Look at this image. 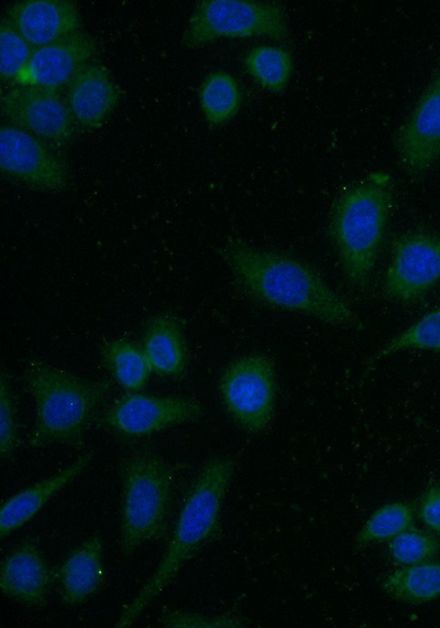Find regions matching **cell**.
Wrapping results in <instances>:
<instances>
[{
	"mask_svg": "<svg viewBox=\"0 0 440 628\" xmlns=\"http://www.w3.org/2000/svg\"><path fill=\"white\" fill-rule=\"evenodd\" d=\"M220 391L227 410L242 427L258 433L268 426L276 398L268 357L253 354L234 360L221 376Z\"/></svg>",
	"mask_w": 440,
	"mask_h": 628,
	"instance_id": "obj_7",
	"label": "cell"
},
{
	"mask_svg": "<svg viewBox=\"0 0 440 628\" xmlns=\"http://www.w3.org/2000/svg\"><path fill=\"white\" fill-rule=\"evenodd\" d=\"M25 379L36 407L30 444L79 446L108 393V383L88 380L42 361L29 364Z\"/></svg>",
	"mask_w": 440,
	"mask_h": 628,
	"instance_id": "obj_4",
	"label": "cell"
},
{
	"mask_svg": "<svg viewBox=\"0 0 440 628\" xmlns=\"http://www.w3.org/2000/svg\"><path fill=\"white\" fill-rule=\"evenodd\" d=\"M234 464L229 457L208 459L189 489L166 552L146 584L122 610L116 627H130L173 581L185 562L219 532L222 501Z\"/></svg>",
	"mask_w": 440,
	"mask_h": 628,
	"instance_id": "obj_2",
	"label": "cell"
},
{
	"mask_svg": "<svg viewBox=\"0 0 440 628\" xmlns=\"http://www.w3.org/2000/svg\"><path fill=\"white\" fill-rule=\"evenodd\" d=\"M407 349L431 350L440 354V306L391 339L374 354L372 360Z\"/></svg>",
	"mask_w": 440,
	"mask_h": 628,
	"instance_id": "obj_24",
	"label": "cell"
},
{
	"mask_svg": "<svg viewBox=\"0 0 440 628\" xmlns=\"http://www.w3.org/2000/svg\"><path fill=\"white\" fill-rule=\"evenodd\" d=\"M103 360L116 381L129 392L141 390L151 367L142 347L128 339H113L102 348Z\"/></svg>",
	"mask_w": 440,
	"mask_h": 628,
	"instance_id": "obj_22",
	"label": "cell"
},
{
	"mask_svg": "<svg viewBox=\"0 0 440 628\" xmlns=\"http://www.w3.org/2000/svg\"><path fill=\"white\" fill-rule=\"evenodd\" d=\"M439 282L440 234L418 229L393 241L383 282L386 296L400 303H414Z\"/></svg>",
	"mask_w": 440,
	"mask_h": 628,
	"instance_id": "obj_8",
	"label": "cell"
},
{
	"mask_svg": "<svg viewBox=\"0 0 440 628\" xmlns=\"http://www.w3.org/2000/svg\"><path fill=\"white\" fill-rule=\"evenodd\" d=\"M34 47L8 19L0 24V75L2 80L16 79L29 63Z\"/></svg>",
	"mask_w": 440,
	"mask_h": 628,
	"instance_id": "obj_27",
	"label": "cell"
},
{
	"mask_svg": "<svg viewBox=\"0 0 440 628\" xmlns=\"http://www.w3.org/2000/svg\"><path fill=\"white\" fill-rule=\"evenodd\" d=\"M393 202L389 176L374 173L344 191L332 209L330 235L343 271L356 288L370 282Z\"/></svg>",
	"mask_w": 440,
	"mask_h": 628,
	"instance_id": "obj_3",
	"label": "cell"
},
{
	"mask_svg": "<svg viewBox=\"0 0 440 628\" xmlns=\"http://www.w3.org/2000/svg\"><path fill=\"white\" fill-rule=\"evenodd\" d=\"M92 458L94 452H87L54 476L40 480L7 499L1 507V537L10 534L31 520L48 499L74 480Z\"/></svg>",
	"mask_w": 440,
	"mask_h": 628,
	"instance_id": "obj_17",
	"label": "cell"
},
{
	"mask_svg": "<svg viewBox=\"0 0 440 628\" xmlns=\"http://www.w3.org/2000/svg\"><path fill=\"white\" fill-rule=\"evenodd\" d=\"M0 167L3 174L43 191H62L68 181L65 162L40 138L12 124L0 130Z\"/></svg>",
	"mask_w": 440,
	"mask_h": 628,
	"instance_id": "obj_9",
	"label": "cell"
},
{
	"mask_svg": "<svg viewBox=\"0 0 440 628\" xmlns=\"http://www.w3.org/2000/svg\"><path fill=\"white\" fill-rule=\"evenodd\" d=\"M414 512L409 505L396 501L375 510L358 534L360 544L391 540L413 528Z\"/></svg>",
	"mask_w": 440,
	"mask_h": 628,
	"instance_id": "obj_25",
	"label": "cell"
},
{
	"mask_svg": "<svg viewBox=\"0 0 440 628\" xmlns=\"http://www.w3.org/2000/svg\"><path fill=\"white\" fill-rule=\"evenodd\" d=\"M102 541L96 534L77 546L58 571L59 593L64 604L85 602L103 584Z\"/></svg>",
	"mask_w": 440,
	"mask_h": 628,
	"instance_id": "obj_18",
	"label": "cell"
},
{
	"mask_svg": "<svg viewBox=\"0 0 440 628\" xmlns=\"http://www.w3.org/2000/svg\"><path fill=\"white\" fill-rule=\"evenodd\" d=\"M440 550L438 539L413 528L405 530L388 543L392 559L400 565H411L433 559Z\"/></svg>",
	"mask_w": 440,
	"mask_h": 628,
	"instance_id": "obj_26",
	"label": "cell"
},
{
	"mask_svg": "<svg viewBox=\"0 0 440 628\" xmlns=\"http://www.w3.org/2000/svg\"><path fill=\"white\" fill-rule=\"evenodd\" d=\"M199 105L210 126H221L232 119L241 105V91L235 78L226 72H212L200 84Z\"/></svg>",
	"mask_w": 440,
	"mask_h": 628,
	"instance_id": "obj_21",
	"label": "cell"
},
{
	"mask_svg": "<svg viewBox=\"0 0 440 628\" xmlns=\"http://www.w3.org/2000/svg\"><path fill=\"white\" fill-rule=\"evenodd\" d=\"M51 583L52 573L34 541H24L2 562L1 592L21 604L43 606Z\"/></svg>",
	"mask_w": 440,
	"mask_h": 628,
	"instance_id": "obj_15",
	"label": "cell"
},
{
	"mask_svg": "<svg viewBox=\"0 0 440 628\" xmlns=\"http://www.w3.org/2000/svg\"><path fill=\"white\" fill-rule=\"evenodd\" d=\"M201 405L187 397H153L129 392L103 414L105 425L127 436H141L196 421Z\"/></svg>",
	"mask_w": 440,
	"mask_h": 628,
	"instance_id": "obj_10",
	"label": "cell"
},
{
	"mask_svg": "<svg viewBox=\"0 0 440 628\" xmlns=\"http://www.w3.org/2000/svg\"><path fill=\"white\" fill-rule=\"evenodd\" d=\"M418 516L427 528L440 533V486L429 487L420 498Z\"/></svg>",
	"mask_w": 440,
	"mask_h": 628,
	"instance_id": "obj_30",
	"label": "cell"
},
{
	"mask_svg": "<svg viewBox=\"0 0 440 628\" xmlns=\"http://www.w3.org/2000/svg\"><path fill=\"white\" fill-rule=\"evenodd\" d=\"M400 162L421 174L440 159V72L431 79L396 138Z\"/></svg>",
	"mask_w": 440,
	"mask_h": 628,
	"instance_id": "obj_12",
	"label": "cell"
},
{
	"mask_svg": "<svg viewBox=\"0 0 440 628\" xmlns=\"http://www.w3.org/2000/svg\"><path fill=\"white\" fill-rule=\"evenodd\" d=\"M121 550L131 555L143 543L164 537L172 508L173 470L148 450L134 452L122 467Z\"/></svg>",
	"mask_w": 440,
	"mask_h": 628,
	"instance_id": "obj_5",
	"label": "cell"
},
{
	"mask_svg": "<svg viewBox=\"0 0 440 628\" xmlns=\"http://www.w3.org/2000/svg\"><path fill=\"white\" fill-rule=\"evenodd\" d=\"M120 93L108 69L89 64L72 80L67 106L74 120L85 128H98L117 106Z\"/></svg>",
	"mask_w": 440,
	"mask_h": 628,
	"instance_id": "obj_16",
	"label": "cell"
},
{
	"mask_svg": "<svg viewBox=\"0 0 440 628\" xmlns=\"http://www.w3.org/2000/svg\"><path fill=\"white\" fill-rule=\"evenodd\" d=\"M394 598L407 603H426L440 597V562L426 561L405 565L383 582Z\"/></svg>",
	"mask_w": 440,
	"mask_h": 628,
	"instance_id": "obj_20",
	"label": "cell"
},
{
	"mask_svg": "<svg viewBox=\"0 0 440 628\" xmlns=\"http://www.w3.org/2000/svg\"><path fill=\"white\" fill-rule=\"evenodd\" d=\"M164 622L173 628H211V627H239L241 620L228 615L206 616L202 614L169 610L165 615Z\"/></svg>",
	"mask_w": 440,
	"mask_h": 628,
	"instance_id": "obj_29",
	"label": "cell"
},
{
	"mask_svg": "<svg viewBox=\"0 0 440 628\" xmlns=\"http://www.w3.org/2000/svg\"><path fill=\"white\" fill-rule=\"evenodd\" d=\"M222 253L241 284L260 302L331 325L361 327L351 305L309 264L284 253L251 247L240 239L229 240Z\"/></svg>",
	"mask_w": 440,
	"mask_h": 628,
	"instance_id": "obj_1",
	"label": "cell"
},
{
	"mask_svg": "<svg viewBox=\"0 0 440 628\" xmlns=\"http://www.w3.org/2000/svg\"><path fill=\"white\" fill-rule=\"evenodd\" d=\"M3 115L37 138L54 143L67 142L74 133V118L59 95L50 89L19 86L1 96Z\"/></svg>",
	"mask_w": 440,
	"mask_h": 628,
	"instance_id": "obj_11",
	"label": "cell"
},
{
	"mask_svg": "<svg viewBox=\"0 0 440 628\" xmlns=\"http://www.w3.org/2000/svg\"><path fill=\"white\" fill-rule=\"evenodd\" d=\"M97 45L82 32H76L56 42L34 48L26 66L16 77L21 86H33L57 91L89 65Z\"/></svg>",
	"mask_w": 440,
	"mask_h": 628,
	"instance_id": "obj_13",
	"label": "cell"
},
{
	"mask_svg": "<svg viewBox=\"0 0 440 628\" xmlns=\"http://www.w3.org/2000/svg\"><path fill=\"white\" fill-rule=\"evenodd\" d=\"M8 20L34 47H41L79 31L78 9L67 0H23L8 10Z\"/></svg>",
	"mask_w": 440,
	"mask_h": 628,
	"instance_id": "obj_14",
	"label": "cell"
},
{
	"mask_svg": "<svg viewBox=\"0 0 440 628\" xmlns=\"http://www.w3.org/2000/svg\"><path fill=\"white\" fill-rule=\"evenodd\" d=\"M288 28L282 7L250 0H202L195 7L184 42L188 47L217 39L266 36L286 40Z\"/></svg>",
	"mask_w": 440,
	"mask_h": 628,
	"instance_id": "obj_6",
	"label": "cell"
},
{
	"mask_svg": "<svg viewBox=\"0 0 440 628\" xmlns=\"http://www.w3.org/2000/svg\"><path fill=\"white\" fill-rule=\"evenodd\" d=\"M142 349L153 371L179 377L186 369L187 348L182 326L169 314L154 316L146 325Z\"/></svg>",
	"mask_w": 440,
	"mask_h": 628,
	"instance_id": "obj_19",
	"label": "cell"
},
{
	"mask_svg": "<svg viewBox=\"0 0 440 628\" xmlns=\"http://www.w3.org/2000/svg\"><path fill=\"white\" fill-rule=\"evenodd\" d=\"M244 66L262 87L279 93L287 86L292 76L293 58L290 53L283 47L261 45L246 53Z\"/></svg>",
	"mask_w": 440,
	"mask_h": 628,
	"instance_id": "obj_23",
	"label": "cell"
},
{
	"mask_svg": "<svg viewBox=\"0 0 440 628\" xmlns=\"http://www.w3.org/2000/svg\"><path fill=\"white\" fill-rule=\"evenodd\" d=\"M0 412V452L6 458L12 454L18 444V418L14 400L4 376L1 377Z\"/></svg>",
	"mask_w": 440,
	"mask_h": 628,
	"instance_id": "obj_28",
	"label": "cell"
}]
</instances>
